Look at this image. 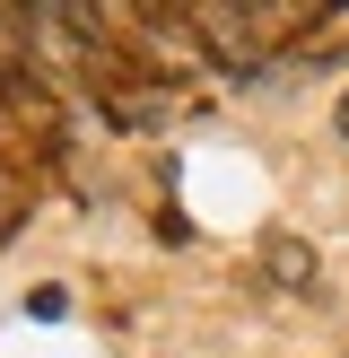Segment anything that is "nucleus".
I'll use <instances>...</instances> for the list:
<instances>
[{
  "label": "nucleus",
  "instance_id": "obj_1",
  "mask_svg": "<svg viewBox=\"0 0 349 358\" xmlns=\"http://www.w3.org/2000/svg\"><path fill=\"white\" fill-rule=\"evenodd\" d=\"M17 52H27V9H0V70H9V79L27 70Z\"/></svg>",
  "mask_w": 349,
  "mask_h": 358
},
{
  "label": "nucleus",
  "instance_id": "obj_2",
  "mask_svg": "<svg viewBox=\"0 0 349 358\" xmlns=\"http://www.w3.org/2000/svg\"><path fill=\"white\" fill-rule=\"evenodd\" d=\"M271 262H279L288 289H306V280H314V254H297V245H271Z\"/></svg>",
  "mask_w": 349,
  "mask_h": 358
},
{
  "label": "nucleus",
  "instance_id": "obj_3",
  "mask_svg": "<svg viewBox=\"0 0 349 358\" xmlns=\"http://www.w3.org/2000/svg\"><path fill=\"white\" fill-rule=\"evenodd\" d=\"M341 131H349V105H341Z\"/></svg>",
  "mask_w": 349,
  "mask_h": 358
}]
</instances>
